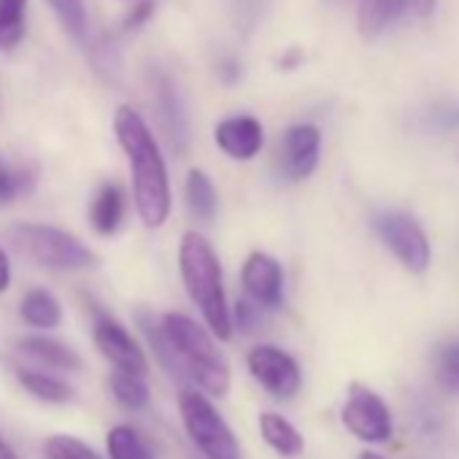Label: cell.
Wrapping results in <instances>:
<instances>
[{
  "instance_id": "6da1fadb",
  "label": "cell",
  "mask_w": 459,
  "mask_h": 459,
  "mask_svg": "<svg viewBox=\"0 0 459 459\" xmlns=\"http://www.w3.org/2000/svg\"><path fill=\"white\" fill-rule=\"evenodd\" d=\"M117 141L130 162L133 205L143 227L160 230L170 216V178L154 133L133 106H119L114 117Z\"/></svg>"
},
{
  "instance_id": "7a4b0ae2",
  "label": "cell",
  "mask_w": 459,
  "mask_h": 459,
  "mask_svg": "<svg viewBox=\"0 0 459 459\" xmlns=\"http://www.w3.org/2000/svg\"><path fill=\"white\" fill-rule=\"evenodd\" d=\"M178 273L189 300L197 306L205 330L213 341L233 338V319H230V306L224 295V276L221 263L211 241L195 230L181 236L178 244Z\"/></svg>"
},
{
  "instance_id": "3957f363",
  "label": "cell",
  "mask_w": 459,
  "mask_h": 459,
  "mask_svg": "<svg viewBox=\"0 0 459 459\" xmlns=\"http://www.w3.org/2000/svg\"><path fill=\"white\" fill-rule=\"evenodd\" d=\"M162 333L178 359L181 376L203 394L224 397L230 389V365L216 349L213 335L181 311H168L160 319Z\"/></svg>"
},
{
  "instance_id": "277c9868",
  "label": "cell",
  "mask_w": 459,
  "mask_h": 459,
  "mask_svg": "<svg viewBox=\"0 0 459 459\" xmlns=\"http://www.w3.org/2000/svg\"><path fill=\"white\" fill-rule=\"evenodd\" d=\"M14 249L49 271H87L98 263V255L68 230L41 221H22L9 230Z\"/></svg>"
},
{
  "instance_id": "5b68a950",
  "label": "cell",
  "mask_w": 459,
  "mask_h": 459,
  "mask_svg": "<svg viewBox=\"0 0 459 459\" xmlns=\"http://www.w3.org/2000/svg\"><path fill=\"white\" fill-rule=\"evenodd\" d=\"M178 413L189 443L203 454V459H241V446L216 411V405L197 389L178 392Z\"/></svg>"
},
{
  "instance_id": "8992f818",
  "label": "cell",
  "mask_w": 459,
  "mask_h": 459,
  "mask_svg": "<svg viewBox=\"0 0 459 459\" xmlns=\"http://www.w3.org/2000/svg\"><path fill=\"white\" fill-rule=\"evenodd\" d=\"M376 233L381 241L389 247V252L411 271V273H424L429 268V241L419 221L405 213V211H381L376 219Z\"/></svg>"
},
{
  "instance_id": "52a82bcc",
  "label": "cell",
  "mask_w": 459,
  "mask_h": 459,
  "mask_svg": "<svg viewBox=\"0 0 459 459\" xmlns=\"http://www.w3.org/2000/svg\"><path fill=\"white\" fill-rule=\"evenodd\" d=\"M249 376L276 400H292L303 386L300 365L292 354L273 343H260L247 354Z\"/></svg>"
},
{
  "instance_id": "ba28073f",
  "label": "cell",
  "mask_w": 459,
  "mask_h": 459,
  "mask_svg": "<svg viewBox=\"0 0 459 459\" xmlns=\"http://www.w3.org/2000/svg\"><path fill=\"white\" fill-rule=\"evenodd\" d=\"M343 427L365 443H386L392 437L389 405L365 384H351L349 397L341 408Z\"/></svg>"
},
{
  "instance_id": "9c48e42d",
  "label": "cell",
  "mask_w": 459,
  "mask_h": 459,
  "mask_svg": "<svg viewBox=\"0 0 459 459\" xmlns=\"http://www.w3.org/2000/svg\"><path fill=\"white\" fill-rule=\"evenodd\" d=\"M92 341L98 351L114 365L117 373H133V376H146L149 373V359L141 343L133 338V333L114 319L111 314H98L92 322Z\"/></svg>"
},
{
  "instance_id": "30bf717a",
  "label": "cell",
  "mask_w": 459,
  "mask_h": 459,
  "mask_svg": "<svg viewBox=\"0 0 459 459\" xmlns=\"http://www.w3.org/2000/svg\"><path fill=\"white\" fill-rule=\"evenodd\" d=\"M241 287L247 300L263 311H276L284 306V268L268 252H252L241 268Z\"/></svg>"
},
{
  "instance_id": "8fae6325",
  "label": "cell",
  "mask_w": 459,
  "mask_h": 459,
  "mask_svg": "<svg viewBox=\"0 0 459 459\" xmlns=\"http://www.w3.org/2000/svg\"><path fill=\"white\" fill-rule=\"evenodd\" d=\"M319 152H322V133L314 125H295L284 133L281 149H279V165L281 173L290 181H303L308 178L316 165H319Z\"/></svg>"
},
{
  "instance_id": "7c38bea8",
  "label": "cell",
  "mask_w": 459,
  "mask_h": 459,
  "mask_svg": "<svg viewBox=\"0 0 459 459\" xmlns=\"http://www.w3.org/2000/svg\"><path fill=\"white\" fill-rule=\"evenodd\" d=\"M213 141L230 160L249 162L263 152L265 130L255 117H230L216 125Z\"/></svg>"
},
{
  "instance_id": "4fadbf2b",
  "label": "cell",
  "mask_w": 459,
  "mask_h": 459,
  "mask_svg": "<svg viewBox=\"0 0 459 459\" xmlns=\"http://www.w3.org/2000/svg\"><path fill=\"white\" fill-rule=\"evenodd\" d=\"M127 213V197L119 184H103L90 205V224L98 236H114Z\"/></svg>"
},
{
  "instance_id": "5bb4252c",
  "label": "cell",
  "mask_w": 459,
  "mask_h": 459,
  "mask_svg": "<svg viewBox=\"0 0 459 459\" xmlns=\"http://www.w3.org/2000/svg\"><path fill=\"white\" fill-rule=\"evenodd\" d=\"M20 349L36 359L39 365L44 368H55V370H68V373H79L82 370V357L74 346L57 341V338H49V335H28L20 341Z\"/></svg>"
},
{
  "instance_id": "9a60e30c",
  "label": "cell",
  "mask_w": 459,
  "mask_h": 459,
  "mask_svg": "<svg viewBox=\"0 0 459 459\" xmlns=\"http://www.w3.org/2000/svg\"><path fill=\"white\" fill-rule=\"evenodd\" d=\"M154 95H157V108H160L162 125H165L173 146L184 149V143H186V114H184L176 84L162 71H154Z\"/></svg>"
},
{
  "instance_id": "2e32d148",
  "label": "cell",
  "mask_w": 459,
  "mask_h": 459,
  "mask_svg": "<svg viewBox=\"0 0 459 459\" xmlns=\"http://www.w3.org/2000/svg\"><path fill=\"white\" fill-rule=\"evenodd\" d=\"M260 435L263 440L284 459H298L306 451V440L300 435V429L281 413L276 411H265L260 413Z\"/></svg>"
},
{
  "instance_id": "e0dca14e",
  "label": "cell",
  "mask_w": 459,
  "mask_h": 459,
  "mask_svg": "<svg viewBox=\"0 0 459 459\" xmlns=\"http://www.w3.org/2000/svg\"><path fill=\"white\" fill-rule=\"evenodd\" d=\"M184 200H186V211L192 213V219L197 221H211L219 211V195H216V186L213 181L208 178L205 170L200 168H192L186 173V181H184Z\"/></svg>"
},
{
  "instance_id": "ac0fdd59",
  "label": "cell",
  "mask_w": 459,
  "mask_h": 459,
  "mask_svg": "<svg viewBox=\"0 0 459 459\" xmlns=\"http://www.w3.org/2000/svg\"><path fill=\"white\" fill-rule=\"evenodd\" d=\"M20 316L28 327L36 330H55L63 322V306L60 300L49 292V290H30L25 292L22 303H20Z\"/></svg>"
},
{
  "instance_id": "d6986e66",
  "label": "cell",
  "mask_w": 459,
  "mask_h": 459,
  "mask_svg": "<svg viewBox=\"0 0 459 459\" xmlns=\"http://www.w3.org/2000/svg\"><path fill=\"white\" fill-rule=\"evenodd\" d=\"M405 12H408L405 0H359L357 28L365 39H376L389 25H394Z\"/></svg>"
},
{
  "instance_id": "ffe728a7",
  "label": "cell",
  "mask_w": 459,
  "mask_h": 459,
  "mask_svg": "<svg viewBox=\"0 0 459 459\" xmlns=\"http://www.w3.org/2000/svg\"><path fill=\"white\" fill-rule=\"evenodd\" d=\"M108 459H157L149 440L130 424H117L106 435Z\"/></svg>"
},
{
  "instance_id": "44dd1931",
  "label": "cell",
  "mask_w": 459,
  "mask_h": 459,
  "mask_svg": "<svg viewBox=\"0 0 459 459\" xmlns=\"http://www.w3.org/2000/svg\"><path fill=\"white\" fill-rule=\"evenodd\" d=\"M17 378H20V384L25 386V392H30V394H33L36 400H41V403L60 405V403H68V400L74 397V386L65 384L63 378L52 376V373L20 368V370H17Z\"/></svg>"
},
{
  "instance_id": "7402d4cb",
  "label": "cell",
  "mask_w": 459,
  "mask_h": 459,
  "mask_svg": "<svg viewBox=\"0 0 459 459\" xmlns=\"http://www.w3.org/2000/svg\"><path fill=\"white\" fill-rule=\"evenodd\" d=\"M108 384H111L114 400H117L122 408H127V411H143V408H149L152 392H149V386H146V381H143L141 376L117 373V370H114V376H111Z\"/></svg>"
},
{
  "instance_id": "603a6c76",
  "label": "cell",
  "mask_w": 459,
  "mask_h": 459,
  "mask_svg": "<svg viewBox=\"0 0 459 459\" xmlns=\"http://www.w3.org/2000/svg\"><path fill=\"white\" fill-rule=\"evenodd\" d=\"M419 125L429 133H456L459 130V100L454 98H440L427 103L419 111Z\"/></svg>"
},
{
  "instance_id": "cb8c5ba5",
  "label": "cell",
  "mask_w": 459,
  "mask_h": 459,
  "mask_svg": "<svg viewBox=\"0 0 459 459\" xmlns=\"http://www.w3.org/2000/svg\"><path fill=\"white\" fill-rule=\"evenodd\" d=\"M432 373L443 392L459 394V338L437 346V351L432 357Z\"/></svg>"
},
{
  "instance_id": "d4e9b609",
  "label": "cell",
  "mask_w": 459,
  "mask_h": 459,
  "mask_svg": "<svg viewBox=\"0 0 459 459\" xmlns=\"http://www.w3.org/2000/svg\"><path fill=\"white\" fill-rule=\"evenodd\" d=\"M28 0H0V49L12 52L25 36Z\"/></svg>"
},
{
  "instance_id": "484cf974",
  "label": "cell",
  "mask_w": 459,
  "mask_h": 459,
  "mask_svg": "<svg viewBox=\"0 0 459 459\" xmlns=\"http://www.w3.org/2000/svg\"><path fill=\"white\" fill-rule=\"evenodd\" d=\"M44 456L47 459H103L90 443L74 435H49L44 440Z\"/></svg>"
},
{
  "instance_id": "4316f807",
  "label": "cell",
  "mask_w": 459,
  "mask_h": 459,
  "mask_svg": "<svg viewBox=\"0 0 459 459\" xmlns=\"http://www.w3.org/2000/svg\"><path fill=\"white\" fill-rule=\"evenodd\" d=\"M52 6V12L57 14V20L63 22V28L74 36V39H84L87 36V9L84 0H47Z\"/></svg>"
},
{
  "instance_id": "83f0119b",
  "label": "cell",
  "mask_w": 459,
  "mask_h": 459,
  "mask_svg": "<svg viewBox=\"0 0 459 459\" xmlns=\"http://www.w3.org/2000/svg\"><path fill=\"white\" fill-rule=\"evenodd\" d=\"M33 181H36V176L30 170H25V168L12 170L0 162V205H9L22 192L28 195L33 189Z\"/></svg>"
},
{
  "instance_id": "f1b7e54d",
  "label": "cell",
  "mask_w": 459,
  "mask_h": 459,
  "mask_svg": "<svg viewBox=\"0 0 459 459\" xmlns=\"http://www.w3.org/2000/svg\"><path fill=\"white\" fill-rule=\"evenodd\" d=\"M230 319H233V330L238 327L244 335H252L263 325V308H257L255 303H249L244 298V300L236 303V311H230Z\"/></svg>"
},
{
  "instance_id": "f546056e",
  "label": "cell",
  "mask_w": 459,
  "mask_h": 459,
  "mask_svg": "<svg viewBox=\"0 0 459 459\" xmlns=\"http://www.w3.org/2000/svg\"><path fill=\"white\" fill-rule=\"evenodd\" d=\"M405 4H408V12H411L413 17L424 20V17H432V12H435V6H437V0H405Z\"/></svg>"
},
{
  "instance_id": "4dcf8cb0",
  "label": "cell",
  "mask_w": 459,
  "mask_h": 459,
  "mask_svg": "<svg viewBox=\"0 0 459 459\" xmlns=\"http://www.w3.org/2000/svg\"><path fill=\"white\" fill-rule=\"evenodd\" d=\"M12 287V263H9V255L0 247V295Z\"/></svg>"
},
{
  "instance_id": "1f68e13d",
  "label": "cell",
  "mask_w": 459,
  "mask_h": 459,
  "mask_svg": "<svg viewBox=\"0 0 459 459\" xmlns=\"http://www.w3.org/2000/svg\"><path fill=\"white\" fill-rule=\"evenodd\" d=\"M149 14H152V4H143V6H138V9L133 12V17L127 20V28H135L138 22L149 20Z\"/></svg>"
},
{
  "instance_id": "d6a6232c",
  "label": "cell",
  "mask_w": 459,
  "mask_h": 459,
  "mask_svg": "<svg viewBox=\"0 0 459 459\" xmlns=\"http://www.w3.org/2000/svg\"><path fill=\"white\" fill-rule=\"evenodd\" d=\"M0 459H20V456H17V451H14L4 437H0Z\"/></svg>"
},
{
  "instance_id": "836d02e7",
  "label": "cell",
  "mask_w": 459,
  "mask_h": 459,
  "mask_svg": "<svg viewBox=\"0 0 459 459\" xmlns=\"http://www.w3.org/2000/svg\"><path fill=\"white\" fill-rule=\"evenodd\" d=\"M359 459H384L381 454H376V451H362L359 454Z\"/></svg>"
}]
</instances>
